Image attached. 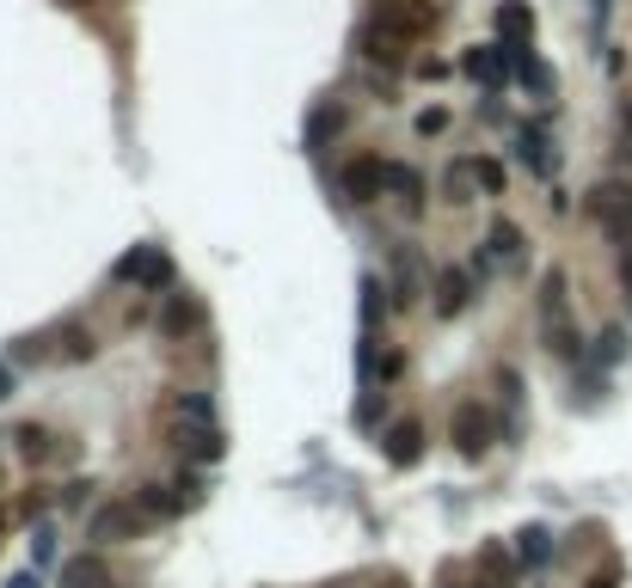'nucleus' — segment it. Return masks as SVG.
<instances>
[{
    "mask_svg": "<svg viewBox=\"0 0 632 588\" xmlns=\"http://www.w3.org/2000/svg\"><path fill=\"white\" fill-rule=\"evenodd\" d=\"M497 31L509 37V49H528V37H534V12L522 7V0H504V12H497Z\"/></svg>",
    "mask_w": 632,
    "mask_h": 588,
    "instance_id": "14",
    "label": "nucleus"
},
{
    "mask_svg": "<svg viewBox=\"0 0 632 588\" xmlns=\"http://www.w3.org/2000/svg\"><path fill=\"white\" fill-rule=\"evenodd\" d=\"M62 588H111V564L99 551H80V558L62 564Z\"/></svg>",
    "mask_w": 632,
    "mask_h": 588,
    "instance_id": "11",
    "label": "nucleus"
},
{
    "mask_svg": "<svg viewBox=\"0 0 632 588\" xmlns=\"http://www.w3.org/2000/svg\"><path fill=\"white\" fill-rule=\"evenodd\" d=\"M522 147H528V166H534V171H553V154H546V135H541V129L522 135Z\"/></svg>",
    "mask_w": 632,
    "mask_h": 588,
    "instance_id": "20",
    "label": "nucleus"
},
{
    "mask_svg": "<svg viewBox=\"0 0 632 588\" xmlns=\"http://www.w3.org/2000/svg\"><path fill=\"white\" fill-rule=\"evenodd\" d=\"M485 257H492V264H504V270H516L522 257H528L516 220H492V233H485Z\"/></svg>",
    "mask_w": 632,
    "mask_h": 588,
    "instance_id": "10",
    "label": "nucleus"
},
{
    "mask_svg": "<svg viewBox=\"0 0 632 588\" xmlns=\"http://www.w3.org/2000/svg\"><path fill=\"white\" fill-rule=\"evenodd\" d=\"M590 588H614V582H590Z\"/></svg>",
    "mask_w": 632,
    "mask_h": 588,
    "instance_id": "28",
    "label": "nucleus"
},
{
    "mask_svg": "<svg viewBox=\"0 0 632 588\" xmlns=\"http://www.w3.org/2000/svg\"><path fill=\"white\" fill-rule=\"evenodd\" d=\"M418 453H424V429L411 423V416H406V423H393V429H387V460H393V465H411Z\"/></svg>",
    "mask_w": 632,
    "mask_h": 588,
    "instance_id": "13",
    "label": "nucleus"
},
{
    "mask_svg": "<svg viewBox=\"0 0 632 588\" xmlns=\"http://www.w3.org/2000/svg\"><path fill=\"white\" fill-rule=\"evenodd\" d=\"M411 43H418V37L399 31V24H387V19L362 24V56H369L375 68H411Z\"/></svg>",
    "mask_w": 632,
    "mask_h": 588,
    "instance_id": "3",
    "label": "nucleus"
},
{
    "mask_svg": "<svg viewBox=\"0 0 632 588\" xmlns=\"http://www.w3.org/2000/svg\"><path fill=\"white\" fill-rule=\"evenodd\" d=\"M460 68H467L473 80H504L509 56H504V49H467V61H460Z\"/></svg>",
    "mask_w": 632,
    "mask_h": 588,
    "instance_id": "16",
    "label": "nucleus"
},
{
    "mask_svg": "<svg viewBox=\"0 0 632 588\" xmlns=\"http://www.w3.org/2000/svg\"><path fill=\"white\" fill-rule=\"evenodd\" d=\"M325 588H362V582H325Z\"/></svg>",
    "mask_w": 632,
    "mask_h": 588,
    "instance_id": "25",
    "label": "nucleus"
},
{
    "mask_svg": "<svg viewBox=\"0 0 632 588\" xmlns=\"http://www.w3.org/2000/svg\"><path fill=\"white\" fill-rule=\"evenodd\" d=\"M467 171H473V184H479L485 196H504V166H497V159H467Z\"/></svg>",
    "mask_w": 632,
    "mask_h": 588,
    "instance_id": "17",
    "label": "nucleus"
},
{
    "mask_svg": "<svg viewBox=\"0 0 632 588\" xmlns=\"http://www.w3.org/2000/svg\"><path fill=\"white\" fill-rule=\"evenodd\" d=\"M62 7H75V12H80V7H93V0H62Z\"/></svg>",
    "mask_w": 632,
    "mask_h": 588,
    "instance_id": "24",
    "label": "nucleus"
},
{
    "mask_svg": "<svg viewBox=\"0 0 632 588\" xmlns=\"http://www.w3.org/2000/svg\"><path fill=\"white\" fill-rule=\"evenodd\" d=\"M448 129V110L443 105H436V110H424V117H418V135H443Z\"/></svg>",
    "mask_w": 632,
    "mask_h": 588,
    "instance_id": "21",
    "label": "nucleus"
},
{
    "mask_svg": "<svg viewBox=\"0 0 632 588\" xmlns=\"http://www.w3.org/2000/svg\"><path fill=\"white\" fill-rule=\"evenodd\" d=\"M387 190H393L406 208H424V178L411 166H387Z\"/></svg>",
    "mask_w": 632,
    "mask_h": 588,
    "instance_id": "15",
    "label": "nucleus"
},
{
    "mask_svg": "<svg viewBox=\"0 0 632 588\" xmlns=\"http://www.w3.org/2000/svg\"><path fill=\"white\" fill-rule=\"evenodd\" d=\"M154 521H161V514L148 509L142 490H136V497H111L99 514H93V539H142Z\"/></svg>",
    "mask_w": 632,
    "mask_h": 588,
    "instance_id": "1",
    "label": "nucleus"
},
{
    "mask_svg": "<svg viewBox=\"0 0 632 588\" xmlns=\"http://www.w3.org/2000/svg\"><path fill=\"white\" fill-rule=\"evenodd\" d=\"M467 301H473V282H467V270H443V276H436V313H443V318H455Z\"/></svg>",
    "mask_w": 632,
    "mask_h": 588,
    "instance_id": "12",
    "label": "nucleus"
},
{
    "mask_svg": "<svg viewBox=\"0 0 632 588\" xmlns=\"http://www.w3.org/2000/svg\"><path fill=\"white\" fill-rule=\"evenodd\" d=\"M93 350H99V343H93V331H80V325L62 331V355H68V362H87Z\"/></svg>",
    "mask_w": 632,
    "mask_h": 588,
    "instance_id": "18",
    "label": "nucleus"
},
{
    "mask_svg": "<svg viewBox=\"0 0 632 588\" xmlns=\"http://www.w3.org/2000/svg\"><path fill=\"white\" fill-rule=\"evenodd\" d=\"M117 276H124V282H148V288H161V282L173 276V264H166V252H161V245H136V252H129L124 264H117Z\"/></svg>",
    "mask_w": 632,
    "mask_h": 588,
    "instance_id": "7",
    "label": "nucleus"
},
{
    "mask_svg": "<svg viewBox=\"0 0 632 588\" xmlns=\"http://www.w3.org/2000/svg\"><path fill=\"white\" fill-rule=\"evenodd\" d=\"M455 588H485V582H455Z\"/></svg>",
    "mask_w": 632,
    "mask_h": 588,
    "instance_id": "27",
    "label": "nucleus"
},
{
    "mask_svg": "<svg viewBox=\"0 0 632 588\" xmlns=\"http://www.w3.org/2000/svg\"><path fill=\"white\" fill-rule=\"evenodd\" d=\"M13 588H38V582H31V576H26V582H13Z\"/></svg>",
    "mask_w": 632,
    "mask_h": 588,
    "instance_id": "26",
    "label": "nucleus"
},
{
    "mask_svg": "<svg viewBox=\"0 0 632 588\" xmlns=\"http://www.w3.org/2000/svg\"><path fill=\"white\" fill-rule=\"evenodd\" d=\"M375 19H387V24H399V31L424 37L436 24V7H430V0H381V12H375Z\"/></svg>",
    "mask_w": 632,
    "mask_h": 588,
    "instance_id": "9",
    "label": "nucleus"
},
{
    "mask_svg": "<svg viewBox=\"0 0 632 588\" xmlns=\"http://www.w3.org/2000/svg\"><path fill=\"white\" fill-rule=\"evenodd\" d=\"M344 122H350V110L338 105V98H325V105H313V117H308V147L313 154H325V147L344 135Z\"/></svg>",
    "mask_w": 632,
    "mask_h": 588,
    "instance_id": "8",
    "label": "nucleus"
},
{
    "mask_svg": "<svg viewBox=\"0 0 632 588\" xmlns=\"http://www.w3.org/2000/svg\"><path fill=\"white\" fill-rule=\"evenodd\" d=\"M590 215L614 233L620 245H632V184H595L590 196Z\"/></svg>",
    "mask_w": 632,
    "mask_h": 588,
    "instance_id": "4",
    "label": "nucleus"
},
{
    "mask_svg": "<svg viewBox=\"0 0 632 588\" xmlns=\"http://www.w3.org/2000/svg\"><path fill=\"white\" fill-rule=\"evenodd\" d=\"M7 392H13V367L0 362V399H7Z\"/></svg>",
    "mask_w": 632,
    "mask_h": 588,
    "instance_id": "23",
    "label": "nucleus"
},
{
    "mask_svg": "<svg viewBox=\"0 0 632 588\" xmlns=\"http://www.w3.org/2000/svg\"><path fill=\"white\" fill-rule=\"evenodd\" d=\"M19 453H26V460H43V453H50V435H43L38 423H26L19 429Z\"/></svg>",
    "mask_w": 632,
    "mask_h": 588,
    "instance_id": "19",
    "label": "nucleus"
},
{
    "mask_svg": "<svg viewBox=\"0 0 632 588\" xmlns=\"http://www.w3.org/2000/svg\"><path fill=\"white\" fill-rule=\"evenodd\" d=\"M344 190H350V203H375V196L387 190V159H375V154L350 159V171H344Z\"/></svg>",
    "mask_w": 632,
    "mask_h": 588,
    "instance_id": "6",
    "label": "nucleus"
},
{
    "mask_svg": "<svg viewBox=\"0 0 632 588\" xmlns=\"http://www.w3.org/2000/svg\"><path fill=\"white\" fill-rule=\"evenodd\" d=\"M203 331V301L197 294H166V306H161V337L166 343H185V337H197Z\"/></svg>",
    "mask_w": 632,
    "mask_h": 588,
    "instance_id": "5",
    "label": "nucleus"
},
{
    "mask_svg": "<svg viewBox=\"0 0 632 588\" xmlns=\"http://www.w3.org/2000/svg\"><path fill=\"white\" fill-rule=\"evenodd\" d=\"M620 282H626V294H632V245H620Z\"/></svg>",
    "mask_w": 632,
    "mask_h": 588,
    "instance_id": "22",
    "label": "nucleus"
},
{
    "mask_svg": "<svg viewBox=\"0 0 632 588\" xmlns=\"http://www.w3.org/2000/svg\"><path fill=\"white\" fill-rule=\"evenodd\" d=\"M448 441H455V453H460V460H485V448L497 441L492 411H485V404H460V411L448 416Z\"/></svg>",
    "mask_w": 632,
    "mask_h": 588,
    "instance_id": "2",
    "label": "nucleus"
}]
</instances>
